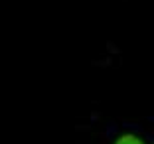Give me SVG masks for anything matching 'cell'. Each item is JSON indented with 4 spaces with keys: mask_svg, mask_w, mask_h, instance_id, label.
<instances>
[{
    "mask_svg": "<svg viewBox=\"0 0 154 144\" xmlns=\"http://www.w3.org/2000/svg\"><path fill=\"white\" fill-rule=\"evenodd\" d=\"M113 144H148L144 136L136 134V132H122L115 138Z\"/></svg>",
    "mask_w": 154,
    "mask_h": 144,
    "instance_id": "cell-1",
    "label": "cell"
}]
</instances>
